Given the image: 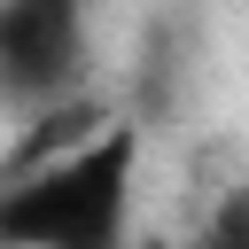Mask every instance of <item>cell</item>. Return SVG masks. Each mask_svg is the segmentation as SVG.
<instances>
[{
  "mask_svg": "<svg viewBox=\"0 0 249 249\" xmlns=\"http://www.w3.org/2000/svg\"><path fill=\"white\" fill-rule=\"evenodd\" d=\"M140 179V124L109 117L101 132L70 140L62 156L0 179V241L23 249H109L124 233Z\"/></svg>",
  "mask_w": 249,
  "mask_h": 249,
  "instance_id": "6da1fadb",
  "label": "cell"
},
{
  "mask_svg": "<svg viewBox=\"0 0 249 249\" xmlns=\"http://www.w3.org/2000/svg\"><path fill=\"white\" fill-rule=\"evenodd\" d=\"M86 70V0H0V93L62 101Z\"/></svg>",
  "mask_w": 249,
  "mask_h": 249,
  "instance_id": "7a4b0ae2",
  "label": "cell"
},
{
  "mask_svg": "<svg viewBox=\"0 0 249 249\" xmlns=\"http://www.w3.org/2000/svg\"><path fill=\"white\" fill-rule=\"evenodd\" d=\"M218 241H241L249 249V195H233V210H218V226H210Z\"/></svg>",
  "mask_w": 249,
  "mask_h": 249,
  "instance_id": "3957f363",
  "label": "cell"
}]
</instances>
